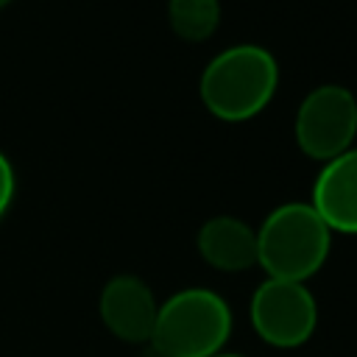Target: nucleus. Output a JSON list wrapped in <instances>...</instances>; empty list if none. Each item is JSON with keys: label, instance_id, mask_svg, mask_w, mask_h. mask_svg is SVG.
<instances>
[{"label": "nucleus", "instance_id": "nucleus-1", "mask_svg": "<svg viewBox=\"0 0 357 357\" xmlns=\"http://www.w3.org/2000/svg\"><path fill=\"white\" fill-rule=\"evenodd\" d=\"M279 89V61L257 42L218 50L198 78L204 109L220 123H248L268 109Z\"/></svg>", "mask_w": 357, "mask_h": 357}, {"label": "nucleus", "instance_id": "nucleus-2", "mask_svg": "<svg viewBox=\"0 0 357 357\" xmlns=\"http://www.w3.org/2000/svg\"><path fill=\"white\" fill-rule=\"evenodd\" d=\"M332 237L310 201H284L257 226V268L268 279L307 284L326 265Z\"/></svg>", "mask_w": 357, "mask_h": 357}, {"label": "nucleus", "instance_id": "nucleus-3", "mask_svg": "<svg viewBox=\"0 0 357 357\" xmlns=\"http://www.w3.org/2000/svg\"><path fill=\"white\" fill-rule=\"evenodd\" d=\"M234 332L229 301L212 287H181L159 301L151 349L159 357H215Z\"/></svg>", "mask_w": 357, "mask_h": 357}, {"label": "nucleus", "instance_id": "nucleus-4", "mask_svg": "<svg viewBox=\"0 0 357 357\" xmlns=\"http://www.w3.org/2000/svg\"><path fill=\"white\" fill-rule=\"evenodd\" d=\"M318 301L301 282L262 279L248 298V324L254 335L279 351L301 349L318 329Z\"/></svg>", "mask_w": 357, "mask_h": 357}, {"label": "nucleus", "instance_id": "nucleus-5", "mask_svg": "<svg viewBox=\"0 0 357 357\" xmlns=\"http://www.w3.org/2000/svg\"><path fill=\"white\" fill-rule=\"evenodd\" d=\"M293 139L312 162H329L354 148L357 139V98L343 84L312 86L293 117Z\"/></svg>", "mask_w": 357, "mask_h": 357}, {"label": "nucleus", "instance_id": "nucleus-6", "mask_svg": "<svg viewBox=\"0 0 357 357\" xmlns=\"http://www.w3.org/2000/svg\"><path fill=\"white\" fill-rule=\"evenodd\" d=\"M159 315V298L153 287L134 273H114L98 293V318L103 329L128 343L148 346Z\"/></svg>", "mask_w": 357, "mask_h": 357}, {"label": "nucleus", "instance_id": "nucleus-7", "mask_svg": "<svg viewBox=\"0 0 357 357\" xmlns=\"http://www.w3.org/2000/svg\"><path fill=\"white\" fill-rule=\"evenodd\" d=\"M310 204L332 234H357V145L321 165Z\"/></svg>", "mask_w": 357, "mask_h": 357}, {"label": "nucleus", "instance_id": "nucleus-8", "mask_svg": "<svg viewBox=\"0 0 357 357\" xmlns=\"http://www.w3.org/2000/svg\"><path fill=\"white\" fill-rule=\"evenodd\" d=\"M198 257L220 273L257 268V229L237 215H212L195 234Z\"/></svg>", "mask_w": 357, "mask_h": 357}, {"label": "nucleus", "instance_id": "nucleus-9", "mask_svg": "<svg viewBox=\"0 0 357 357\" xmlns=\"http://www.w3.org/2000/svg\"><path fill=\"white\" fill-rule=\"evenodd\" d=\"M220 20V0H167V25L181 42L198 45L212 39Z\"/></svg>", "mask_w": 357, "mask_h": 357}, {"label": "nucleus", "instance_id": "nucleus-10", "mask_svg": "<svg viewBox=\"0 0 357 357\" xmlns=\"http://www.w3.org/2000/svg\"><path fill=\"white\" fill-rule=\"evenodd\" d=\"M14 198H17V173H14L11 159L0 151V220L8 215Z\"/></svg>", "mask_w": 357, "mask_h": 357}, {"label": "nucleus", "instance_id": "nucleus-11", "mask_svg": "<svg viewBox=\"0 0 357 357\" xmlns=\"http://www.w3.org/2000/svg\"><path fill=\"white\" fill-rule=\"evenodd\" d=\"M215 357H245V354H237V351H229V349H226V351H220V354H215Z\"/></svg>", "mask_w": 357, "mask_h": 357}, {"label": "nucleus", "instance_id": "nucleus-12", "mask_svg": "<svg viewBox=\"0 0 357 357\" xmlns=\"http://www.w3.org/2000/svg\"><path fill=\"white\" fill-rule=\"evenodd\" d=\"M11 3H14V0H0V11H3V8H8Z\"/></svg>", "mask_w": 357, "mask_h": 357}]
</instances>
